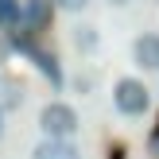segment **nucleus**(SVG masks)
Segmentation results:
<instances>
[{
  "mask_svg": "<svg viewBox=\"0 0 159 159\" xmlns=\"http://www.w3.org/2000/svg\"><path fill=\"white\" fill-rule=\"evenodd\" d=\"M39 132L43 140H74L82 132V116L70 101H47L39 109Z\"/></svg>",
  "mask_w": 159,
  "mask_h": 159,
  "instance_id": "f257e3e1",
  "label": "nucleus"
},
{
  "mask_svg": "<svg viewBox=\"0 0 159 159\" xmlns=\"http://www.w3.org/2000/svg\"><path fill=\"white\" fill-rule=\"evenodd\" d=\"M113 109L120 116H148V109H152V89H148L144 78H116L113 82Z\"/></svg>",
  "mask_w": 159,
  "mask_h": 159,
  "instance_id": "f03ea898",
  "label": "nucleus"
},
{
  "mask_svg": "<svg viewBox=\"0 0 159 159\" xmlns=\"http://www.w3.org/2000/svg\"><path fill=\"white\" fill-rule=\"evenodd\" d=\"M132 66L136 70H159V31H144L132 39Z\"/></svg>",
  "mask_w": 159,
  "mask_h": 159,
  "instance_id": "7ed1b4c3",
  "label": "nucleus"
},
{
  "mask_svg": "<svg viewBox=\"0 0 159 159\" xmlns=\"http://www.w3.org/2000/svg\"><path fill=\"white\" fill-rule=\"evenodd\" d=\"M51 16H54L51 0H23V31H27V35H39V31L51 23Z\"/></svg>",
  "mask_w": 159,
  "mask_h": 159,
  "instance_id": "20e7f679",
  "label": "nucleus"
},
{
  "mask_svg": "<svg viewBox=\"0 0 159 159\" xmlns=\"http://www.w3.org/2000/svg\"><path fill=\"white\" fill-rule=\"evenodd\" d=\"M27 58L35 62V70H39V74H43L47 82L54 85V89H62V85H66V74H62L58 58H54L51 51H43V47H31V51H27Z\"/></svg>",
  "mask_w": 159,
  "mask_h": 159,
  "instance_id": "39448f33",
  "label": "nucleus"
},
{
  "mask_svg": "<svg viewBox=\"0 0 159 159\" xmlns=\"http://www.w3.org/2000/svg\"><path fill=\"white\" fill-rule=\"evenodd\" d=\"M70 47H74L78 54H97L101 51V31H97V23L78 20L74 27H70Z\"/></svg>",
  "mask_w": 159,
  "mask_h": 159,
  "instance_id": "423d86ee",
  "label": "nucleus"
},
{
  "mask_svg": "<svg viewBox=\"0 0 159 159\" xmlns=\"http://www.w3.org/2000/svg\"><path fill=\"white\" fill-rule=\"evenodd\" d=\"M31 159H82V148L74 140H39L31 148Z\"/></svg>",
  "mask_w": 159,
  "mask_h": 159,
  "instance_id": "0eeeda50",
  "label": "nucleus"
},
{
  "mask_svg": "<svg viewBox=\"0 0 159 159\" xmlns=\"http://www.w3.org/2000/svg\"><path fill=\"white\" fill-rule=\"evenodd\" d=\"M23 27V0H0V31L12 35Z\"/></svg>",
  "mask_w": 159,
  "mask_h": 159,
  "instance_id": "6e6552de",
  "label": "nucleus"
},
{
  "mask_svg": "<svg viewBox=\"0 0 159 159\" xmlns=\"http://www.w3.org/2000/svg\"><path fill=\"white\" fill-rule=\"evenodd\" d=\"M0 93H4V101H0V105H4V113H12V109H20L23 105V82H12V78H4V85H0Z\"/></svg>",
  "mask_w": 159,
  "mask_h": 159,
  "instance_id": "1a4fd4ad",
  "label": "nucleus"
},
{
  "mask_svg": "<svg viewBox=\"0 0 159 159\" xmlns=\"http://www.w3.org/2000/svg\"><path fill=\"white\" fill-rule=\"evenodd\" d=\"M58 12H70V16H78V12H85L89 8V0H51Z\"/></svg>",
  "mask_w": 159,
  "mask_h": 159,
  "instance_id": "9d476101",
  "label": "nucleus"
},
{
  "mask_svg": "<svg viewBox=\"0 0 159 159\" xmlns=\"http://www.w3.org/2000/svg\"><path fill=\"white\" fill-rule=\"evenodd\" d=\"M4 128H8V113H4V105H0V140H4Z\"/></svg>",
  "mask_w": 159,
  "mask_h": 159,
  "instance_id": "9b49d317",
  "label": "nucleus"
},
{
  "mask_svg": "<svg viewBox=\"0 0 159 159\" xmlns=\"http://www.w3.org/2000/svg\"><path fill=\"white\" fill-rule=\"evenodd\" d=\"M152 159H159V132L152 136Z\"/></svg>",
  "mask_w": 159,
  "mask_h": 159,
  "instance_id": "f8f14e48",
  "label": "nucleus"
},
{
  "mask_svg": "<svg viewBox=\"0 0 159 159\" xmlns=\"http://www.w3.org/2000/svg\"><path fill=\"white\" fill-rule=\"evenodd\" d=\"M105 4H109V8H128L132 0H105Z\"/></svg>",
  "mask_w": 159,
  "mask_h": 159,
  "instance_id": "ddd939ff",
  "label": "nucleus"
},
{
  "mask_svg": "<svg viewBox=\"0 0 159 159\" xmlns=\"http://www.w3.org/2000/svg\"><path fill=\"white\" fill-rule=\"evenodd\" d=\"M0 85H4V74H0Z\"/></svg>",
  "mask_w": 159,
  "mask_h": 159,
  "instance_id": "4468645a",
  "label": "nucleus"
}]
</instances>
